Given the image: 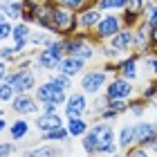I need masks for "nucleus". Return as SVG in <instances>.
Segmentation results:
<instances>
[{
  "label": "nucleus",
  "instance_id": "obj_30",
  "mask_svg": "<svg viewBox=\"0 0 157 157\" xmlns=\"http://www.w3.org/2000/svg\"><path fill=\"white\" fill-rule=\"evenodd\" d=\"M121 16V23H124V27H128V29H135L141 20H144V13H137V11H130V9H124L119 11Z\"/></svg>",
  "mask_w": 157,
  "mask_h": 157
},
{
  "label": "nucleus",
  "instance_id": "obj_46",
  "mask_svg": "<svg viewBox=\"0 0 157 157\" xmlns=\"http://www.w3.org/2000/svg\"><path fill=\"white\" fill-rule=\"evenodd\" d=\"M2 115H5V112H0V132H5L7 128H9V124H7V119H5Z\"/></svg>",
  "mask_w": 157,
  "mask_h": 157
},
{
  "label": "nucleus",
  "instance_id": "obj_42",
  "mask_svg": "<svg viewBox=\"0 0 157 157\" xmlns=\"http://www.w3.org/2000/svg\"><path fill=\"white\" fill-rule=\"evenodd\" d=\"M144 7H146V0H128V7H126V9L137 11V13H144Z\"/></svg>",
  "mask_w": 157,
  "mask_h": 157
},
{
  "label": "nucleus",
  "instance_id": "obj_20",
  "mask_svg": "<svg viewBox=\"0 0 157 157\" xmlns=\"http://www.w3.org/2000/svg\"><path fill=\"white\" fill-rule=\"evenodd\" d=\"M85 70H88V63L81 61V59H74V56H65V59L61 61V65H59V72L72 76V78L78 76V74H83Z\"/></svg>",
  "mask_w": 157,
  "mask_h": 157
},
{
  "label": "nucleus",
  "instance_id": "obj_17",
  "mask_svg": "<svg viewBox=\"0 0 157 157\" xmlns=\"http://www.w3.org/2000/svg\"><path fill=\"white\" fill-rule=\"evenodd\" d=\"M34 126H36L38 132H47V130H54L59 126H65V117L61 112H54V115H47V112H40V115L34 117Z\"/></svg>",
  "mask_w": 157,
  "mask_h": 157
},
{
  "label": "nucleus",
  "instance_id": "obj_12",
  "mask_svg": "<svg viewBox=\"0 0 157 157\" xmlns=\"http://www.w3.org/2000/svg\"><path fill=\"white\" fill-rule=\"evenodd\" d=\"M155 139H157V124H155V121L139 119L137 124H135V144L151 148V144Z\"/></svg>",
  "mask_w": 157,
  "mask_h": 157
},
{
  "label": "nucleus",
  "instance_id": "obj_36",
  "mask_svg": "<svg viewBox=\"0 0 157 157\" xmlns=\"http://www.w3.org/2000/svg\"><path fill=\"white\" fill-rule=\"evenodd\" d=\"M11 32H13V23H11L9 18H5L2 23H0V43L9 40L11 38Z\"/></svg>",
  "mask_w": 157,
  "mask_h": 157
},
{
  "label": "nucleus",
  "instance_id": "obj_25",
  "mask_svg": "<svg viewBox=\"0 0 157 157\" xmlns=\"http://www.w3.org/2000/svg\"><path fill=\"white\" fill-rule=\"evenodd\" d=\"M148 105H151V101H146L144 97H132L128 99V115H132L135 119H144Z\"/></svg>",
  "mask_w": 157,
  "mask_h": 157
},
{
  "label": "nucleus",
  "instance_id": "obj_51",
  "mask_svg": "<svg viewBox=\"0 0 157 157\" xmlns=\"http://www.w3.org/2000/svg\"><path fill=\"white\" fill-rule=\"evenodd\" d=\"M0 103H2V99H0Z\"/></svg>",
  "mask_w": 157,
  "mask_h": 157
},
{
  "label": "nucleus",
  "instance_id": "obj_13",
  "mask_svg": "<svg viewBox=\"0 0 157 157\" xmlns=\"http://www.w3.org/2000/svg\"><path fill=\"white\" fill-rule=\"evenodd\" d=\"M105 43H110L121 56H128V54L135 52V32L128 29V27H124L119 34H115V36H112L110 40H105Z\"/></svg>",
  "mask_w": 157,
  "mask_h": 157
},
{
  "label": "nucleus",
  "instance_id": "obj_41",
  "mask_svg": "<svg viewBox=\"0 0 157 157\" xmlns=\"http://www.w3.org/2000/svg\"><path fill=\"white\" fill-rule=\"evenodd\" d=\"M128 157H151V148L146 146H135L128 151Z\"/></svg>",
  "mask_w": 157,
  "mask_h": 157
},
{
  "label": "nucleus",
  "instance_id": "obj_26",
  "mask_svg": "<svg viewBox=\"0 0 157 157\" xmlns=\"http://www.w3.org/2000/svg\"><path fill=\"white\" fill-rule=\"evenodd\" d=\"M139 70L146 76L157 78V52H148V54L141 56V59H139Z\"/></svg>",
  "mask_w": 157,
  "mask_h": 157
},
{
  "label": "nucleus",
  "instance_id": "obj_15",
  "mask_svg": "<svg viewBox=\"0 0 157 157\" xmlns=\"http://www.w3.org/2000/svg\"><path fill=\"white\" fill-rule=\"evenodd\" d=\"M135 54L144 56L148 52H155V49H151V27H148L144 20L135 27Z\"/></svg>",
  "mask_w": 157,
  "mask_h": 157
},
{
  "label": "nucleus",
  "instance_id": "obj_43",
  "mask_svg": "<svg viewBox=\"0 0 157 157\" xmlns=\"http://www.w3.org/2000/svg\"><path fill=\"white\" fill-rule=\"evenodd\" d=\"M9 72H11V65H9L7 61H0V83L5 81V76L9 74Z\"/></svg>",
  "mask_w": 157,
  "mask_h": 157
},
{
  "label": "nucleus",
  "instance_id": "obj_16",
  "mask_svg": "<svg viewBox=\"0 0 157 157\" xmlns=\"http://www.w3.org/2000/svg\"><path fill=\"white\" fill-rule=\"evenodd\" d=\"M139 59L141 56L139 54H128V56H124V59H119V76H124V78H128V81H137L139 78Z\"/></svg>",
  "mask_w": 157,
  "mask_h": 157
},
{
  "label": "nucleus",
  "instance_id": "obj_3",
  "mask_svg": "<svg viewBox=\"0 0 157 157\" xmlns=\"http://www.w3.org/2000/svg\"><path fill=\"white\" fill-rule=\"evenodd\" d=\"M76 32H78V16L74 11L65 9V7H61L54 0V5H52V34L59 38H67Z\"/></svg>",
  "mask_w": 157,
  "mask_h": 157
},
{
  "label": "nucleus",
  "instance_id": "obj_27",
  "mask_svg": "<svg viewBox=\"0 0 157 157\" xmlns=\"http://www.w3.org/2000/svg\"><path fill=\"white\" fill-rule=\"evenodd\" d=\"M94 7L103 13H110V11L119 13L128 7V0H94Z\"/></svg>",
  "mask_w": 157,
  "mask_h": 157
},
{
  "label": "nucleus",
  "instance_id": "obj_39",
  "mask_svg": "<svg viewBox=\"0 0 157 157\" xmlns=\"http://www.w3.org/2000/svg\"><path fill=\"white\" fill-rule=\"evenodd\" d=\"M108 110H112L115 115H126L128 112V101H108Z\"/></svg>",
  "mask_w": 157,
  "mask_h": 157
},
{
  "label": "nucleus",
  "instance_id": "obj_24",
  "mask_svg": "<svg viewBox=\"0 0 157 157\" xmlns=\"http://www.w3.org/2000/svg\"><path fill=\"white\" fill-rule=\"evenodd\" d=\"M40 141L43 144H63V141H70V132L65 126H59L54 130L40 132Z\"/></svg>",
  "mask_w": 157,
  "mask_h": 157
},
{
  "label": "nucleus",
  "instance_id": "obj_28",
  "mask_svg": "<svg viewBox=\"0 0 157 157\" xmlns=\"http://www.w3.org/2000/svg\"><path fill=\"white\" fill-rule=\"evenodd\" d=\"M47 81L54 83L56 88L65 90V92H70V90H72V85H74V78L67 76V74H63V72H52V74H47Z\"/></svg>",
  "mask_w": 157,
  "mask_h": 157
},
{
  "label": "nucleus",
  "instance_id": "obj_38",
  "mask_svg": "<svg viewBox=\"0 0 157 157\" xmlns=\"http://www.w3.org/2000/svg\"><path fill=\"white\" fill-rule=\"evenodd\" d=\"M18 153V148L13 141H0V157H13Z\"/></svg>",
  "mask_w": 157,
  "mask_h": 157
},
{
  "label": "nucleus",
  "instance_id": "obj_40",
  "mask_svg": "<svg viewBox=\"0 0 157 157\" xmlns=\"http://www.w3.org/2000/svg\"><path fill=\"white\" fill-rule=\"evenodd\" d=\"M101 70L105 74H119V61H103Z\"/></svg>",
  "mask_w": 157,
  "mask_h": 157
},
{
  "label": "nucleus",
  "instance_id": "obj_23",
  "mask_svg": "<svg viewBox=\"0 0 157 157\" xmlns=\"http://www.w3.org/2000/svg\"><path fill=\"white\" fill-rule=\"evenodd\" d=\"M65 128H67V132H70V139H81L85 132L90 130V121L81 117V119H70L65 121Z\"/></svg>",
  "mask_w": 157,
  "mask_h": 157
},
{
  "label": "nucleus",
  "instance_id": "obj_6",
  "mask_svg": "<svg viewBox=\"0 0 157 157\" xmlns=\"http://www.w3.org/2000/svg\"><path fill=\"white\" fill-rule=\"evenodd\" d=\"M105 97H108V101H128V99L135 97V83L128 81V78L115 74L108 81V85H105Z\"/></svg>",
  "mask_w": 157,
  "mask_h": 157
},
{
  "label": "nucleus",
  "instance_id": "obj_35",
  "mask_svg": "<svg viewBox=\"0 0 157 157\" xmlns=\"http://www.w3.org/2000/svg\"><path fill=\"white\" fill-rule=\"evenodd\" d=\"M108 108V97L105 94H97L94 101H92V115H99V112H103Z\"/></svg>",
  "mask_w": 157,
  "mask_h": 157
},
{
  "label": "nucleus",
  "instance_id": "obj_9",
  "mask_svg": "<svg viewBox=\"0 0 157 157\" xmlns=\"http://www.w3.org/2000/svg\"><path fill=\"white\" fill-rule=\"evenodd\" d=\"M90 105H88V94H85L83 90H76V92H70L67 94V101L63 105V117L65 121L70 119H81L88 115Z\"/></svg>",
  "mask_w": 157,
  "mask_h": 157
},
{
  "label": "nucleus",
  "instance_id": "obj_7",
  "mask_svg": "<svg viewBox=\"0 0 157 157\" xmlns=\"http://www.w3.org/2000/svg\"><path fill=\"white\" fill-rule=\"evenodd\" d=\"M67 94L70 92L65 90H61V88H56L54 83H49L47 78L43 83L36 85V90H34V97H36V101L43 105V103H54V105H59V108H63L67 101Z\"/></svg>",
  "mask_w": 157,
  "mask_h": 157
},
{
  "label": "nucleus",
  "instance_id": "obj_21",
  "mask_svg": "<svg viewBox=\"0 0 157 157\" xmlns=\"http://www.w3.org/2000/svg\"><path fill=\"white\" fill-rule=\"evenodd\" d=\"M20 157H61V151L56 148V144H40V146L23 151Z\"/></svg>",
  "mask_w": 157,
  "mask_h": 157
},
{
  "label": "nucleus",
  "instance_id": "obj_2",
  "mask_svg": "<svg viewBox=\"0 0 157 157\" xmlns=\"http://www.w3.org/2000/svg\"><path fill=\"white\" fill-rule=\"evenodd\" d=\"M97 38L92 32H81L78 29L76 34L65 38V56H74V59H81L85 63H92L99 56L97 52Z\"/></svg>",
  "mask_w": 157,
  "mask_h": 157
},
{
  "label": "nucleus",
  "instance_id": "obj_18",
  "mask_svg": "<svg viewBox=\"0 0 157 157\" xmlns=\"http://www.w3.org/2000/svg\"><path fill=\"white\" fill-rule=\"evenodd\" d=\"M29 130H32V124L27 121V117L13 119L11 124H9V128H7V132H9V141H13V144L25 141L27 137H29Z\"/></svg>",
  "mask_w": 157,
  "mask_h": 157
},
{
  "label": "nucleus",
  "instance_id": "obj_4",
  "mask_svg": "<svg viewBox=\"0 0 157 157\" xmlns=\"http://www.w3.org/2000/svg\"><path fill=\"white\" fill-rule=\"evenodd\" d=\"M108 81H110V74H105L101 67H92L81 74L78 85H81V90L88 97H97V94H101V90H105Z\"/></svg>",
  "mask_w": 157,
  "mask_h": 157
},
{
  "label": "nucleus",
  "instance_id": "obj_29",
  "mask_svg": "<svg viewBox=\"0 0 157 157\" xmlns=\"http://www.w3.org/2000/svg\"><path fill=\"white\" fill-rule=\"evenodd\" d=\"M54 38V34H49L45 29H38V32H34L32 36H29V45L34 49H43V47H47V43Z\"/></svg>",
  "mask_w": 157,
  "mask_h": 157
},
{
  "label": "nucleus",
  "instance_id": "obj_31",
  "mask_svg": "<svg viewBox=\"0 0 157 157\" xmlns=\"http://www.w3.org/2000/svg\"><path fill=\"white\" fill-rule=\"evenodd\" d=\"M97 52H99V56H101L103 61H119V59H121V54L110 45V43H99V45H97Z\"/></svg>",
  "mask_w": 157,
  "mask_h": 157
},
{
  "label": "nucleus",
  "instance_id": "obj_50",
  "mask_svg": "<svg viewBox=\"0 0 157 157\" xmlns=\"http://www.w3.org/2000/svg\"><path fill=\"white\" fill-rule=\"evenodd\" d=\"M153 121H155V124H157V115H155V119H153Z\"/></svg>",
  "mask_w": 157,
  "mask_h": 157
},
{
  "label": "nucleus",
  "instance_id": "obj_49",
  "mask_svg": "<svg viewBox=\"0 0 157 157\" xmlns=\"http://www.w3.org/2000/svg\"><path fill=\"white\" fill-rule=\"evenodd\" d=\"M7 16H5V13H2V9H0V23H2V20H5Z\"/></svg>",
  "mask_w": 157,
  "mask_h": 157
},
{
  "label": "nucleus",
  "instance_id": "obj_11",
  "mask_svg": "<svg viewBox=\"0 0 157 157\" xmlns=\"http://www.w3.org/2000/svg\"><path fill=\"white\" fill-rule=\"evenodd\" d=\"M34 34L32 25L23 23V20H18V23H13V32H11V40H13V49H16V54L25 56L27 49H29V36Z\"/></svg>",
  "mask_w": 157,
  "mask_h": 157
},
{
  "label": "nucleus",
  "instance_id": "obj_19",
  "mask_svg": "<svg viewBox=\"0 0 157 157\" xmlns=\"http://www.w3.org/2000/svg\"><path fill=\"white\" fill-rule=\"evenodd\" d=\"M117 146L119 151L128 153L130 148H135L137 144H135V124H124L117 130Z\"/></svg>",
  "mask_w": 157,
  "mask_h": 157
},
{
  "label": "nucleus",
  "instance_id": "obj_44",
  "mask_svg": "<svg viewBox=\"0 0 157 157\" xmlns=\"http://www.w3.org/2000/svg\"><path fill=\"white\" fill-rule=\"evenodd\" d=\"M40 112L54 115V112H59V105H54V103H43V105H40Z\"/></svg>",
  "mask_w": 157,
  "mask_h": 157
},
{
  "label": "nucleus",
  "instance_id": "obj_14",
  "mask_svg": "<svg viewBox=\"0 0 157 157\" xmlns=\"http://www.w3.org/2000/svg\"><path fill=\"white\" fill-rule=\"evenodd\" d=\"M76 16H78V29L81 32H94L99 20L103 18V11H99L94 5H88V7H83Z\"/></svg>",
  "mask_w": 157,
  "mask_h": 157
},
{
  "label": "nucleus",
  "instance_id": "obj_45",
  "mask_svg": "<svg viewBox=\"0 0 157 157\" xmlns=\"http://www.w3.org/2000/svg\"><path fill=\"white\" fill-rule=\"evenodd\" d=\"M151 49L157 52V27H151Z\"/></svg>",
  "mask_w": 157,
  "mask_h": 157
},
{
  "label": "nucleus",
  "instance_id": "obj_48",
  "mask_svg": "<svg viewBox=\"0 0 157 157\" xmlns=\"http://www.w3.org/2000/svg\"><path fill=\"white\" fill-rule=\"evenodd\" d=\"M110 157H128V153H124V151H119V153H115V155H110Z\"/></svg>",
  "mask_w": 157,
  "mask_h": 157
},
{
  "label": "nucleus",
  "instance_id": "obj_37",
  "mask_svg": "<svg viewBox=\"0 0 157 157\" xmlns=\"http://www.w3.org/2000/svg\"><path fill=\"white\" fill-rule=\"evenodd\" d=\"M13 97H16V90L7 83H0V99H2V103H11Z\"/></svg>",
  "mask_w": 157,
  "mask_h": 157
},
{
  "label": "nucleus",
  "instance_id": "obj_10",
  "mask_svg": "<svg viewBox=\"0 0 157 157\" xmlns=\"http://www.w3.org/2000/svg\"><path fill=\"white\" fill-rule=\"evenodd\" d=\"M9 108L13 110V115H20V117H29V115H40V103L36 101V97L32 92H25V94H16L11 99Z\"/></svg>",
  "mask_w": 157,
  "mask_h": 157
},
{
  "label": "nucleus",
  "instance_id": "obj_34",
  "mask_svg": "<svg viewBox=\"0 0 157 157\" xmlns=\"http://www.w3.org/2000/svg\"><path fill=\"white\" fill-rule=\"evenodd\" d=\"M141 97H144L146 101H155L157 99V78H151V81L146 83V88L141 90Z\"/></svg>",
  "mask_w": 157,
  "mask_h": 157
},
{
  "label": "nucleus",
  "instance_id": "obj_22",
  "mask_svg": "<svg viewBox=\"0 0 157 157\" xmlns=\"http://www.w3.org/2000/svg\"><path fill=\"white\" fill-rule=\"evenodd\" d=\"M0 9H2V13L11 23H18L23 18V5H20V0H0Z\"/></svg>",
  "mask_w": 157,
  "mask_h": 157
},
{
  "label": "nucleus",
  "instance_id": "obj_1",
  "mask_svg": "<svg viewBox=\"0 0 157 157\" xmlns=\"http://www.w3.org/2000/svg\"><path fill=\"white\" fill-rule=\"evenodd\" d=\"M81 146L85 155H115L119 153L117 146V130L112 124L105 121H92L90 130L81 137Z\"/></svg>",
  "mask_w": 157,
  "mask_h": 157
},
{
  "label": "nucleus",
  "instance_id": "obj_8",
  "mask_svg": "<svg viewBox=\"0 0 157 157\" xmlns=\"http://www.w3.org/2000/svg\"><path fill=\"white\" fill-rule=\"evenodd\" d=\"M121 29H124V23H121V16L115 11H110V13H103V18L99 20V25L94 27V38L97 43H105V40H110L115 34H119Z\"/></svg>",
  "mask_w": 157,
  "mask_h": 157
},
{
  "label": "nucleus",
  "instance_id": "obj_47",
  "mask_svg": "<svg viewBox=\"0 0 157 157\" xmlns=\"http://www.w3.org/2000/svg\"><path fill=\"white\" fill-rule=\"evenodd\" d=\"M151 153H155V155H157V139H155L153 144H151Z\"/></svg>",
  "mask_w": 157,
  "mask_h": 157
},
{
  "label": "nucleus",
  "instance_id": "obj_33",
  "mask_svg": "<svg viewBox=\"0 0 157 157\" xmlns=\"http://www.w3.org/2000/svg\"><path fill=\"white\" fill-rule=\"evenodd\" d=\"M61 7H65V9H70V11H74V13H78L83 9V7H88V5H92L90 0H56Z\"/></svg>",
  "mask_w": 157,
  "mask_h": 157
},
{
  "label": "nucleus",
  "instance_id": "obj_5",
  "mask_svg": "<svg viewBox=\"0 0 157 157\" xmlns=\"http://www.w3.org/2000/svg\"><path fill=\"white\" fill-rule=\"evenodd\" d=\"M7 85H11L13 90H16V94H25V92H34L36 90V74L32 72V70H18V67H11V72L5 76Z\"/></svg>",
  "mask_w": 157,
  "mask_h": 157
},
{
  "label": "nucleus",
  "instance_id": "obj_32",
  "mask_svg": "<svg viewBox=\"0 0 157 157\" xmlns=\"http://www.w3.org/2000/svg\"><path fill=\"white\" fill-rule=\"evenodd\" d=\"M144 23L148 27H157V0H148L144 7Z\"/></svg>",
  "mask_w": 157,
  "mask_h": 157
}]
</instances>
